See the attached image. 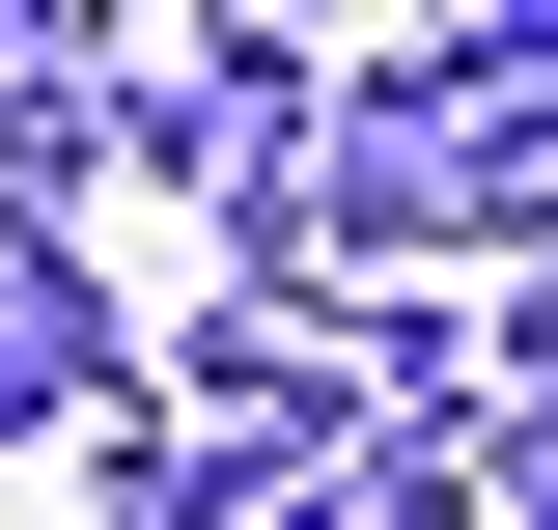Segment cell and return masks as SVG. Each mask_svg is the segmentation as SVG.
<instances>
[{"mask_svg": "<svg viewBox=\"0 0 558 530\" xmlns=\"http://www.w3.org/2000/svg\"><path fill=\"white\" fill-rule=\"evenodd\" d=\"M252 308H336L363 252H531V28H418V57L307 84V168L223 196Z\"/></svg>", "mask_w": 558, "mask_h": 530, "instance_id": "cell-1", "label": "cell"}, {"mask_svg": "<svg viewBox=\"0 0 558 530\" xmlns=\"http://www.w3.org/2000/svg\"><path fill=\"white\" fill-rule=\"evenodd\" d=\"M140 419V335L84 308V252H0V447H112Z\"/></svg>", "mask_w": 558, "mask_h": 530, "instance_id": "cell-2", "label": "cell"}]
</instances>
